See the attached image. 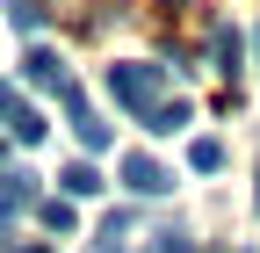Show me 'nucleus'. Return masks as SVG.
Wrapping results in <instances>:
<instances>
[{
    "label": "nucleus",
    "mask_w": 260,
    "mask_h": 253,
    "mask_svg": "<svg viewBox=\"0 0 260 253\" xmlns=\"http://www.w3.org/2000/svg\"><path fill=\"white\" fill-rule=\"evenodd\" d=\"M109 94L130 109V116H145L167 102V66H145V58H123V66H109Z\"/></svg>",
    "instance_id": "f257e3e1"
},
{
    "label": "nucleus",
    "mask_w": 260,
    "mask_h": 253,
    "mask_svg": "<svg viewBox=\"0 0 260 253\" xmlns=\"http://www.w3.org/2000/svg\"><path fill=\"white\" fill-rule=\"evenodd\" d=\"M65 109H73V138H80V152H109V123L87 109L80 87H65Z\"/></svg>",
    "instance_id": "f03ea898"
},
{
    "label": "nucleus",
    "mask_w": 260,
    "mask_h": 253,
    "mask_svg": "<svg viewBox=\"0 0 260 253\" xmlns=\"http://www.w3.org/2000/svg\"><path fill=\"white\" fill-rule=\"evenodd\" d=\"M123 188H130V196H167L174 174L159 167V160H145V152H130V160H123Z\"/></svg>",
    "instance_id": "7ed1b4c3"
},
{
    "label": "nucleus",
    "mask_w": 260,
    "mask_h": 253,
    "mask_svg": "<svg viewBox=\"0 0 260 253\" xmlns=\"http://www.w3.org/2000/svg\"><path fill=\"white\" fill-rule=\"evenodd\" d=\"M22 80H29V87H58V94L73 87V80H65V58H58V51H44V44L22 58Z\"/></svg>",
    "instance_id": "20e7f679"
},
{
    "label": "nucleus",
    "mask_w": 260,
    "mask_h": 253,
    "mask_svg": "<svg viewBox=\"0 0 260 253\" xmlns=\"http://www.w3.org/2000/svg\"><path fill=\"white\" fill-rule=\"evenodd\" d=\"M37 203V174H0V225Z\"/></svg>",
    "instance_id": "39448f33"
},
{
    "label": "nucleus",
    "mask_w": 260,
    "mask_h": 253,
    "mask_svg": "<svg viewBox=\"0 0 260 253\" xmlns=\"http://www.w3.org/2000/svg\"><path fill=\"white\" fill-rule=\"evenodd\" d=\"M145 131H159V138H174V131H188V102H159V109H145Z\"/></svg>",
    "instance_id": "423d86ee"
},
{
    "label": "nucleus",
    "mask_w": 260,
    "mask_h": 253,
    "mask_svg": "<svg viewBox=\"0 0 260 253\" xmlns=\"http://www.w3.org/2000/svg\"><path fill=\"white\" fill-rule=\"evenodd\" d=\"M58 181H65V196H102V174H94V160H73Z\"/></svg>",
    "instance_id": "0eeeda50"
},
{
    "label": "nucleus",
    "mask_w": 260,
    "mask_h": 253,
    "mask_svg": "<svg viewBox=\"0 0 260 253\" xmlns=\"http://www.w3.org/2000/svg\"><path fill=\"white\" fill-rule=\"evenodd\" d=\"M8 131H15V145H37V138H44V116L29 109V102H15V109H8Z\"/></svg>",
    "instance_id": "6e6552de"
},
{
    "label": "nucleus",
    "mask_w": 260,
    "mask_h": 253,
    "mask_svg": "<svg viewBox=\"0 0 260 253\" xmlns=\"http://www.w3.org/2000/svg\"><path fill=\"white\" fill-rule=\"evenodd\" d=\"M188 167H195V174H217V167H224V145H217V138H195V145H188Z\"/></svg>",
    "instance_id": "1a4fd4ad"
},
{
    "label": "nucleus",
    "mask_w": 260,
    "mask_h": 253,
    "mask_svg": "<svg viewBox=\"0 0 260 253\" xmlns=\"http://www.w3.org/2000/svg\"><path fill=\"white\" fill-rule=\"evenodd\" d=\"M217 73H239V29L232 22L217 29Z\"/></svg>",
    "instance_id": "9d476101"
},
{
    "label": "nucleus",
    "mask_w": 260,
    "mask_h": 253,
    "mask_svg": "<svg viewBox=\"0 0 260 253\" xmlns=\"http://www.w3.org/2000/svg\"><path fill=\"white\" fill-rule=\"evenodd\" d=\"M8 22L22 29V37H37V29H44V8H37V0H15V8H8Z\"/></svg>",
    "instance_id": "9b49d317"
},
{
    "label": "nucleus",
    "mask_w": 260,
    "mask_h": 253,
    "mask_svg": "<svg viewBox=\"0 0 260 253\" xmlns=\"http://www.w3.org/2000/svg\"><path fill=\"white\" fill-rule=\"evenodd\" d=\"M44 225L51 232H73V203H44Z\"/></svg>",
    "instance_id": "f8f14e48"
},
{
    "label": "nucleus",
    "mask_w": 260,
    "mask_h": 253,
    "mask_svg": "<svg viewBox=\"0 0 260 253\" xmlns=\"http://www.w3.org/2000/svg\"><path fill=\"white\" fill-rule=\"evenodd\" d=\"M159 253H195V239L188 232H159Z\"/></svg>",
    "instance_id": "ddd939ff"
},
{
    "label": "nucleus",
    "mask_w": 260,
    "mask_h": 253,
    "mask_svg": "<svg viewBox=\"0 0 260 253\" xmlns=\"http://www.w3.org/2000/svg\"><path fill=\"white\" fill-rule=\"evenodd\" d=\"M8 109H15V87H8V80H0V116H8Z\"/></svg>",
    "instance_id": "4468645a"
},
{
    "label": "nucleus",
    "mask_w": 260,
    "mask_h": 253,
    "mask_svg": "<svg viewBox=\"0 0 260 253\" xmlns=\"http://www.w3.org/2000/svg\"><path fill=\"white\" fill-rule=\"evenodd\" d=\"M253 203H260V181H253Z\"/></svg>",
    "instance_id": "2eb2a0df"
},
{
    "label": "nucleus",
    "mask_w": 260,
    "mask_h": 253,
    "mask_svg": "<svg viewBox=\"0 0 260 253\" xmlns=\"http://www.w3.org/2000/svg\"><path fill=\"white\" fill-rule=\"evenodd\" d=\"M29 253H51V246H29Z\"/></svg>",
    "instance_id": "dca6fc26"
},
{
    "label": "nucleus",
    "mask_w": 260,
    "mask_h": 253,
    "mask_svg": "<svg viewBox=\"0 0 260 253\" xmlns=\"http://www.w3.org/2000/svg\"><path fill=\"white\" fill-rule=\"evenodd\" d=\"M0 152H8V145H0Z\"/></svg>",
    "instance_id": "f3484780"
}]
</instances>
